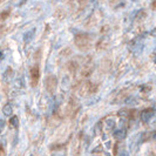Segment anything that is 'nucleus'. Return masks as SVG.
<instances>
[{
  "instance_id": "nucleus-1",
  "label": "nucleus",
  "mask_w": 156,
  "mask_h": 156,
  "mask_svg": "<svg viewBox=\"0 0 156 156\" xmlns=\"http://www.w3.org/2000/svg\"><path fill=\"white\" fill-rule=\"evenodd\" d=\"M90 41H92V38L88 35V34H79L75 37V44L79 48L81 49H87L89 45H90Z\"/></svg>"
},
{
  "instance_id": "nucleus-2",
  "label": "nucleus",
  "mask_w": 156,
  "mask_h": 156,
  "mask_svg": "<svg viewBox=\"0 0 156 156\" xmlns=\"http://www.w3.org/2000/svg\"><path fill=\"white\" fill-rule=\"evenodd\" d=\"M45 87L48 93H54L58 87V79L54 75H49L45 80Z\"/></svg>"
},
{
  "instance_id": "nucleus-3",
  "label": "nucleus",
  "mask_w": 156,
  "mask_h": 156,
  "mask_svg": "<svg viewBox=\"0 0 156 156\" xmlns=\"http://www.w3.org/2000/svg\"><path fill=\"white\" fill-rule=\"evenodd\" d=\"M39 79H40L39 67H38V66H34V67H32V69H31L32 86H37V85H38V81H39Z\"/></svg>"
},
{
  "instance_id": "nucleus-4",
  "label": "nucleus",
  "mask_w": 156,
  "mask_h": 156,
  "mask_svg": "<svg viewBox=\"0 0 156 156\" xmlns=\"http://www.w3.org/2000/svg\"><path fill=\"white\" fill-rule=\"evenodd\" d=\"M155 114V109L154 108H148V109H144L141 113V120L143 122H148L151 117L154 116Z\"/></svg>"
},
{
  "instance_id": "nucleus-5",
  "label": "nucleus",
  "mask_w": 156,
  "mask_h": 156,
  "mask_svg": "<svg viewBox=\"0 0 156 156\" xmlns=\"http://www.w3.org/2000/svg\"><path fill=\"white\" fill-rule=\"evenodd\" d=\"M114 137L117 139V140H123L126 136H127V130H126L125 128H119L116 129L115 132H114Z\"/></svg>"
},
{
  "instance_id": "nucleus-6",
  "label": "nucleus",
  "mask_w": 156,
  "mask_h": 156,
  "mask_svg": "<svg viewBox=\"0 0 156 156\" xmlns=\"http://www.w3.org/2000/svg\"><path fill=\"white\" fill-rule=\"evenodd\" d=\"M34 34H35V28H32L30 31H27L23 35V42L25 44H30L32 41V39L34 38Z\"/></svg>"
},
{
  "instance_id": "nucleus-7",
  "label": "nucleus",
  "mask_w": 156,
  "mask_h": 156,
  "mask_svg": "<svg viewBox=\"0 0 156 156\" xmlns=\"http://www.w3.org/2000/svg\"><path fill=\"white\" fill-rule=\"evenodd\" d=\"M2 113L6 115V116H11L12 115V113H13V108H12V105H5L4 107H2Z\"/></svg>"
},
{
  "instance_id": "nucleus-8",
  "label": "nucleus",
  "mask_w": 156,
  "mask_h": 156,
  "mask_svg": "<svg viewBox=\"0 0 156 156\" xmlns=\"http://www.w3.org/2000/svg\"><path fill=\"white\" fill-rule=\"evenodd\" d=\"M9 123L12 127H14V128H18L19 127V119L18 116H12L9 119Z\"/></svg>"
},
{
  "instance_id": "nucleus-9",
  "label": "nucleus",
  "mask_w": 156,
  "mask_h": 156,
  "mask_svg": "<svg viewBox=\"0 0 156 156\" xmlns=\"http://www.w3.org/2000/svg\"><path fill=\"white\" fill-rule=\"evenodd\" d=\"M12 75H13V70L11 69V68H7L2 78H4V80H6V81H9V80H11V76H12Z\"/></svg>"
},
{
  "instance_id": "nucleus-10",
  "label": "nucleus",
  "mask_w": 156,
  "mask_h": 156,
  "mask_svg": "<svg viewBox=\"0 0 156 156\" xmlns=\"http://www.w3.org/2000/svg\"><path fill=\"white\" fill-rule=\"evenodd\" d=\"M126 103H127L128 106H135V105H137V103H139V101H137L135 98L132 96V98H128V99H127Z\"/></svg>"
},
{
  "instance_id": "nucleus-11",
  "label": "nucleus",
  "mask_w": 156,
  "mask_h": 156,
  "mask_svg": "<svg viewBox=\"0 0 156 156\" xmlns=\"http://www.w3.org/2000/svg\"><path fill=\"white\" fill-rule=\"evenodd\" d=\"M68 68H69V70H73V72L75 70V68H76V65L74 63V61H73V62H72V63H69V66H68Z\"/></svg>"
},
{
  "instance_id": "nucleus-12",
  "label": "nucleus",
  "mask_w": 156,
  "mask_h": 156,
  "mask_svg": "<svg viewBox=\"0 0 156 156\" xmlns=\"http://www.w3.org/2000/svg\"><path fill=\"white\" fill-rule=\"evenodd\" d=\"M52 156H65V153L63 151H55V153H53V155Z\"/></svg>"
},
{
  "instance_id": "nucleus-13",
  "label": "nucleus",
  "mask_w": 156,
  "mask_h": 156,
  "mask_svg": "<svg viewBox=\"0 0 156 156\" xmlns=\"http://www.w3.org/2000/svg\"><path fill=\"white\" fill-rule=\"evenodd\" d=\"M7 16H8V11H6V12L1 13V16H0V19H5V18H7Z\"/></svg>"
},
{
  "instance_id": "nucleus-14",
  "label": "nucleus",
  "mask_w": 156,
  "mask_h": 156,
  "mask_svg": "<svg viewBox=\"0 0 156 156\" xmlns=\"http://www.w3.org/2000/svg\"><path fill=\"white\" fill-rule=\"evenodd\" d=\"M119 156H129V154H128V151H126V150H122V151L119 154Z\"/></svg>"
},
{
  "instance_id": "nucleus-15",
  "label": "nucleus",
  "mask_w": 156,
  "mask_h": 156,
  "mask_svg": "<svg viewBox=\"0 0 156 156\" xmlns=\"http://www.w3.org/2000/svg\"><path fill=\"white\" fill-rule=\"evenodd\" d=\"M4 126H5V122H4L2 120H0V133H1V130H2V128H4Z\"/></svg>"
},
{
  "instance_id": "nucleus-16",
  "label": "nucleus",
  "mask_w": 156,
  "mask_h": 156,
  "mask_svg": "<svg viewBox=\"0 0 156 156\" xmlns=\"http://www.w3.org/2000/svg\"><path fill=\"white\" fill-rule=\"evenodd\" d=\"M26 1H27V0H21V1L19 2V6H23V5L25 4V2H26Z\"/></svg>"
},
{
  "instance_id": "nucleus-17",
  "label": "nucleus",
  "mask_w": 156,
  "mask_h": 156,
  "mask_svg": "<svg viewBox=\"0 0 156 156\" xmlns=\"http://www.w3.org/2000/svg\"><path fill=\"white\" fill-rule=\"evenodd\" d=\"M153 8H154V9H156V1H154V2H153Z\"/></svg>"
},
{
  "instance_id": "nucleus-18",
  "label": "nucleus",
  "mask_w": 156,
  "mask_h": 156,
  "mask_svg": "<svg viewBox=\"0 0 156 156\" xmlns=\"http://www.w3.org/2000/svg\"><path fill=\"white\" fill-rule=\"evenodd\" d=\"M1 58H2V52L0 51V59H1Z\"/></svg>"
}]
</instances>
